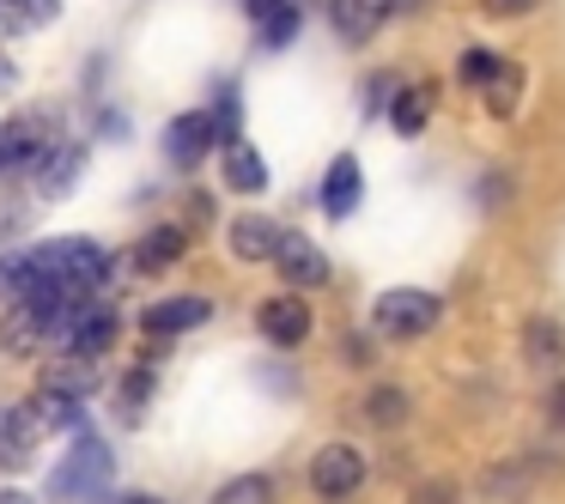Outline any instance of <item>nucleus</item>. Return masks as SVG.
I'll return each mask as SVG.
<instances>
[{
  "mask_svg": "<svg viewBox=\"0 0 565 504\" xmlns=\"http://www.w3.org/2000/svg\"><path fill=\"white\" fill-rule=\"evenodd\" d=\"M365 419H371V426H402V419H407V395L402 389H371L365 395Z\"/></svg>",
  "mask_w": 565,
  "mask_h": 504,
  "instance_id": "27",
  "label": "nucleus"
},
{
  "mask_svg": "<svg viewBox=\"0 0 565 504\" xmlns=\"http://www.w3.org/2000/svg\"><path fill=\"white\" fill-rule=\"evenodd\" d=\"M147 395H152V365H135V371L122 377V414L135 419L140 407H147Z\"/></svg>",
  "mask_w": 565,
  "mask_h": 504,
  "instance_id": "29",
  "label": "nucleus"
},
{
  "mask_svg": "<svg viewBox=\"0 0 565 504\" xmlns=\"http://www.w3.org/2000/svg\"><path fill=\"white\" fill-rule=\"evenodd\" d=\"M310 492L317 498H329V504H341V498H353L359 486H365V455L353 450V443H322L317 455H310Z\"/></svg>",
  "mask_w": 565,
  "mask_h": 504,
  "instance_id": "4",
  "label": "nucleus"
},
{
  "mask_svg": "<svg viewBox=\"0 0 565 504\" xmlns=\"http://www.w3.org/2000/svg\"><path fill=\"white\" fill-rule=\"evenodd\" d=\"M359 195H365V171H359L353 152H341V159L322 171L317 201H322V213H329V219H347V213H359Z\"/></svg>",
  "mask_w": 565,
  "mask_h": 504,
  "instance_id": "12",
  "label": "nucleus"
},
{
  "mask_svg": "<svg viewBox=\"0 0 565 504\" xmlns=\"http://www.w3.org/2000/svg\"><path fill=\"white\" fill-rule=\"evenodd\" d=\"M147 334H159V341H171V334H189L201 329V322H213V298L201 292H177V298H159V304H147Z\"/></svg>",
  "mask_w": 565,
  "mask_h": 504,
  "instance_id": "10",
  "label": "nucleus"
},
{
  "mask_svg": "<svg viewBox=\"0 0 565 504\" xmlns=\"http://www.w3.org/2000/svg\"><path fill=\"white\" fill-rule=\"evenodd\" d=\"M456 74H462V86H468V92H480L492 74H499V55H492V50H468L462 62H456Z\"/></svg>",
  "mask_w": 565,
  "mask_h": 504,
  "instance_id": "28",
  "label": "nucleus"
},
{
  "mask_svg": "<svg viewBox=\"0 0 565 504\" xmlns=\"http://www.w3.org/2000/svg\"><path fill=\"white\" fill-rule=\"evenodd\" d=\"M220 176H225V189H237V195H262V189L274 183V176H268V159H262L249 140H232V147H225Z\"/></svg>",
  "mask_w": 565,
  "mask_h": 504,
  "instance_id": "16",
  "label": "nucleus"
},
{
  "mask_svg": "<svg viewBox=\"0 0 565 504\" xmlns=\"http://www.w3.org/2000/svg\"><path fill=\"white\" fill-rule=\"evenodd\" d=\"M390 13H395V0H329V25L341 31L347 43H371Z\"/></svg>",
  "mask_w": 565,
  "mask_h": 504,
  "instance_id": "13",
  "label": "nucleus"
},
{
  "mask_svg": "<svg viewBox=\"0 0 565 504\" xmlns=\"http://www.w3.org/2000/svg\"><path fill=\"white\" fill-rule=\"evenodd\" d=\"M547 414H553V426H559V431H565V383H559V389H553V395H547Z\"/></svg>",
  "mask_w": 565,
  "mask_h": 504,
  "instance_id": "34",
  "label": "nucleus"
},
{
  "mask_svg": "<svg viewBox=\"0 0 565 504\" xmlns=\"http://www.w3.org/2000/svg\"><path fill=\"white\" fill-rule=\"evenodd\" d=\"M116 334H122V317L104 310V304H86V310H79V322H74V334H67V346L86 353V358H104L116 346Z\"/></svg>",
  "mask_w": 565,
  "mask_h": 504,
  "instance_id": "15",
  "label": "nucleus"
},
{
  "mask_svg": "<svg viewBox=\"0 0 565 504\" xmlns=\"http://www.w3.org/2000/svg\"><path fill=\"white\" fill-rule=\"evenodd\" d=\"M444 317V304L431 292H419V286H390V292L371 304V329L390 334V341H419V334H431Z\"/></svg>",
  "mask_w": 565,
  "mask_h": 504,
  "instance_id": "3",
  "label": "nucleus"
},
{
  "mask_svg": "<svg viewBox=\"0 0 565 504\" xmlns=\"http://www.w3.org/2000/svg\"><path fill=\"white\" fill-rule=\"evenodd\" d=\"M523 86H529L523 67H516V62H499V74H492L487 86H480V92H487V110L499 116V122H511L516 104H523Z\"/></svg>",
  "mask_w": 565,
  "mask_h": 504,
  "instance_id": "21",
  "label": "nucleus"
},
{
  "mask_svg": "<svg viewBox=\"0 0 565 504\" xmlns=\"http://www.w3.org/2000/svg\"><path fill=\"white\" fill-rule=\"evenodd\" d=\"M0 504H38L31 492H19V486H0Z\"/></svg>",
  "mask_w": 565,
  "mask_h": 504,
  "instance_id": "36",
  "label": "nucleus"
},
{
  "mask_svg": "<svg viewBox=\"0 0 565 504\" xmlns=\"http://www.w3.org/2000/svg\"><path fill=\"white\" fill-rule=\"evenodd\" d=\"M110 443L104 438H92V431H74V450L62 455V468L50 474V492L55 498H67V504H86V498H98L104 486H110Z\"/></svg>",
  "mask_w": 565,
  "mask_h": 504,
  "instance_id": "1",
  "label": "nucleus"
},
{
  "mask_svg": "<svg viewBox=\"0 0 565 504\" xmlns=\"http://www.w3.org/2000/svg\"><path fill=\"white\" fill-rule=\"evenodd\" d=\"M116 504H164V498H147V492H135V498H116Z\"/></svg>",
  "mask_w": 565,
  "mask_h": 504,
  "instance_id": "37",
  "label": "nucleus"
},
{
  "mask_svg": "<svg viewBox=\"0 0 565 504\" xmlns=\"http://www.w3.org/2000/svg\"><path fill=\"white\" fill-rule=\"evenodd\" d=\"M207 504H274V480L268 474H237V480H225Z\"/></svg>",
  "mask_w": 565,
  "mask_h": 504,
  "instance_id": "26",
  "label": "nucleus"
},
{
  "mask_svg": "<svg viewBox=\"0 0 565 504\" xmlns=\"http://www.w3.org/2000/svg\"><path fill=\"white\" fill-rule=\"evenodd\" d=\"M43 341H50L43 310L31 304V298H13V310H7V322H0V353H38Z\"/></svg>",
  "mask_w": 565,
  "mask_h": 504,
  "instance_id": "17",
  "label": "nucleus"
},
{
  "mask_svg": "<svg viewBox=\"0 0 565 504\" xmlns=\"http://www.w3.org/2000/svg\"><path fill=\"white\" fill-rule=\"evenodd\" d=\"M268 261H274V274H280L292 292H317V286H329V256H322L305 232H280Z\"/></svg>",
  "mask_w": 565,
  "mask_h": 504,
  "instance_id": "5",
  "label": "nucleus"
},
{
  "mask_svg": "<svg viewBox=\"0 0 565 504\" xmlns=\"http://www.w3.org/2000/svg\"><path fill=\"white\" fill-rule=\"evenodd\" d=\"M256 329H262V341H274V346H305L310 329H317V317H310V304L298 292H280V298H262Z\"/></svg>",
  "mask_w": 565,
  "mask_h": 504,
  "instance_id": "7",
  "label": "nucleus"
},
{
  "mask_svg": "<svg viewBox=\"0 0 565 504\" xmlns=\"http://www.w3.org/2000/svg\"><path fill=\"white\" fill-rule=\"evenodd\" d=\"M43 389L79 395V401H86V389H98V358H86V353H74V346H67V353L43 371Z\"/></svg>",
  "mask_w": 565,
  "mask_h": 504,
  "instance_id": "20",
  "label": "nucleus"
},
{
  "mask_svg": "<svg viewBox=\"0 0 565 504\" xmlns=\"http://www.w3.org/2000/svg\"><path fill=\"white\" fill-rule=\"evenodd\" d=\"M480 7H487L492 19H516V13H529L535 0H480Z\"/></svg>",
  "mask_w": 565,
  "mask_h": 504,
  "instance_id": "32",
  "label": "nucleus"
},
{
  "mask_svg": "<svg viewBox=\"0 0 565 504\" xmlns=\"http://www.w3.org/2000/svg\"><path fill=\"white\" fill-rule=\"evenodd\" d=\"M298 25H305V13H298V0H286V7H274V13L256 19V43L262 50H292Z\"/></svg>",
  "mask_w": 565,
  "mask_h": 504,
  "instance_id": "23",
  "label": "nucleus"
},
{
  "mask_svg": "<svg viewBox=\"0 0 565 504\" xmlns=\"http://www.w3.org/2000/svg\"><path fill=\"white\" fill-rule=\"evenodd\" d=\"M523 358H529V371H565V329H559V322H553V317H529Z\"/></svg>",
  "mask_w": 565,
  "mask_h": 504,
  "instance_id": "18",
  "label": "nucleus"
},
{
  "mask_svg": "<svg viewBox=\"0 0 565 504\" xmlns=\"http://www.w3.org/2000/svg\"><path fill=\"white\" fill-rule=\"evenodd\" d=\"M431 122V86H395L390 92V128L402 140H419Z\"/></svg>",
  "mask_w": 565,
  "mask_h": 504,
  "instance_id": "19",
  "label": "nucleus"
},
{
  "mask_svg": "<svg viewBox=\"0 0 565 504\" xmlns=\"http://www.w3.org/2000/svg\"><path fill=\"white\" fill-rule=\"evenodd\" d=\"M38 207H43V201L31 195V183H7V189H0V244H13V237L38 219Z\"/></svg>",
  "mask_w": 565,
  "mask_h": 504,
  "instance_id": "22",
  "label": "nucleus"
},
{
  "mask_svg": "<svg viewBox=\"0 0 565 504\" xmlns=\"http://www.w3.org/2000/svg\"><path fill=\"white\" fill-rule=\"evenodd\" d=\"M62 0H0V31H43L55 25Z\"/></svg>",
  "mask_w": 565,
  "mask_h": 504,
  "instance_id": "24",
  "label": "nucleus"
},
{
  "mask_svg": "<svg viewBox=\"0 0 565 504\" xmlns=\"http://www.w3.org/2000/svg\"><path fill=\"white\" fill-rule=\"evenodd\" d=\"M31 176H38V183H31V195H38V201L74 195L79 176H86V147H79V140H55V147L31 164Z\"/></svg>",
  "mask_w": 565,
  "mask_h": 504,
  "instance_id": "6",
  "label": "nucleus"
},
{
  "mask_svg": "<svg viewBox=\"0 0 565 504\" xmlns=\"http://www.w3.org/2000/svg\"><path fill=\"white\" fill-rule=\"evenodd\" d=\"M274 7H286V0H244V13H249V19H262V13H274Z\"/></svg>",
  "mask_w": 565,
  "mask_h": 504,
  "instance_id": "35",
  "label": "nucleus"
},
{
  "mask_svg": "<svg viewBox=\"0 0 565 504\" xmlns=\"http://www.w3.org/2000/svg\"><path fill=\"white\" fill-rule=\"evenodd\" d=\"M98 135H104V140H128V116H122V110H104V116H98Z\"/></svg>",
  "mask_w": 565,
  "mask_h": 504,
  "instance_id": "31",
  "label": "nucleus"
},
{
  "mask_svg": "<svg viewBox=\"0 0 565 504\" xmlns=\"http://www.w3.org/2000/svg\"><path fill=\"white\" fill-rule=\"evenodd\" d=\"M213 116L207 110H183V116H171V122H164V159L177 164V171H195L201 159H207L213 152Z\"/></svg>",
  "mask_w": 565,
  "mask_h": 504,
  "instance_id": "8",
  "label": "nucleus"
},
{
  "mask_svg": "<svg viewBox=\"0 0 565 504\" xmlns=\"http://www.w3.org/2000/svg\"><path fill=\"white\" fill-rule=\"evenodd\" d=\"M183 249H189V232H183V225H152V232L140 237L135 249H128V268H135L140 280H152V274L177 268V261H183Z\"/></svg>",
  "mask_w": 565,
  "mask_h": 504,
  "instance_id": "11",
  "label": "nucleus"
},
{
  "mask_svg": "<svg viewBox=\"0 0 565 504\" xmlns=\"http://www.w3.org/2000/svg\"><path fill=\"white\" fill-rule=\"evenodd\" d=\"M13 92H19V67H13V55L0 50V104L13 98Z\"/></svg>",
  "mask_w": 565,
  "mask_h": 504,
  "instance_id": "33",
  "label": "nucleus"
},
{
  "mask_svg": "<svg viewBox=\"0 0 565 504\" xmlns=\"http://www.w3.org/2000/svg\"><path fill=\"white\" fill-rule=\"evenodd\" d=\"M274 237H280V225H274L268 213H237V219L225 225V244H232L237 261H268Z\"/></svg>",
  "mask_w": 565,
  "mask_h": 504,
  "instance_id": "14",
  "label": "nucleus"
},
{
  "mask_svg": "<svg viewBox=\"0 0 565 504\" xmlns=\"http://www.w3.org/2000/svg\"><path fill=\"white\" fill-rule=\"evenodd\" d=\"M55 122H62L55 104H31V110H19L13 122H0V176H7V171H31V164L62 140V128H55Z\"/></svg>",
  "mask_w": 565,
  "mask_h": 504,
  "instance_id": "2",
  "label": "nucleus"
},
{
  "mask_svg": "<svg viewBox=\"0 0 565 504\" xmlns=\"http://www.w3.org/2000/svg\"><path fill=\"white\" fill-rule=\"evenodd\" d=\"M414 504H456V486L450 480H426V486L414 492Z\"/></svg>",
  "mask_w": 565,
  "mask_h": 504,
  "instance_id": "30",
  "label": "nucleus"
},
{
  "mask_svg": "<svg viewBox=\"0 0 565 504\" xmlns=\"http://www.w3.org/2000/svg\"><path fill=\"white\" fill-rule=\"evenodd\" d=\"M213 135H220V147H232V140H244L237 128H244V98H237V79H220V104H213Z\"/></svg>",
  "mask_w": 565,
  "mask_h": 504,
  "instance_id": "25",
  "label": "nucleus"
},
{
  "mask_svg": "<svg viewBox=\"0 0 565 504\" xmlns=\"http://www.w3.org/2000/svg\"><path fill=\"white\" fill-rule=\"evenodd\" d=\"M50 438L43 431V419H38V407H0V474H13V468H25L31 462V450Z\"/></svg>",
  "mask_w": 565,
  "mask_h": 504,
  "instance_id": "9",
  "label": "nucleus"
}]
</instances>
